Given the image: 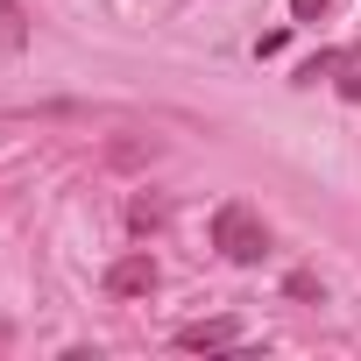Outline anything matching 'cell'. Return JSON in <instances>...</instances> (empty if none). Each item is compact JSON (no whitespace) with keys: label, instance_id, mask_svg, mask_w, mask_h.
I'll return each mask as SVG.
<instances>
[{"label":"cell","instance_id":"3957f363","mask_svg":"<svg viewBox=\"0 0 361 361\" xmlns=\"http://www.w3.org/2000/svg\"><path fill=\"white\" fill-rule=\"evenodd\" d=\"M106 290H114V298H149V290H156V255H149V248L121 255V262L106 269Z\"/></svg>","mask_w":361,"mask_h":361},{"label":"cell","instance_id":"5b68a950","mask_svg":"<svg viewBox=\"0 0 361 361\" xmlns=\"http://www.w3.org/2000/svg\"><path fill=\"white\" fill-rule=\"evenodd\" d=\"M29 43V15H22V0H0V50H22Z\"/></svg>","mask_w":361,"mask_h":361},{"label":"cell","instance_id":"8992f818","mask_svg":"<svg viewBox=\"0 0 361 361\" xmlns=\"http://www.w3.org/2000/svg\"><path fill=\"white\" fill-rule=\"evenodd\" d=\"M326 8H333V0H290V22H319Z\"/></svg>","mask_w":361,"mask_h":361},{"label":"cell","instance_id":"7a4b0ae2","mask_svg":"<svg viewBox=\"0 0 361 361\" xmlns=\"http://www.w3.org/2000/svg\"><path fill=\"white\" fill-rule=\"evenodd\" d=\"M319 78H326L340 99L361 106V43H347V50H319V57L298 64V85H319Z\"/></svg>","mask_w":361,"mask_h":361},{"label":"cell","instance_id":"277c9868","mask_svg":"<svg viewBox=\"0 0 361 361\" xmlns=\"http://www.w3.org/2000/svg\"><path fill=\"white\" fill-rule=\"evenodd\" d=\"M234 340H241V319H199V326H177V347H185V354L234 347Z\"/></svg>","mask_w":361,"mask_h":361},{"label":"cell","instance_id":"6da1fadb","mask_svg":"<svg viewBox=\"0 0 361 361\" xmlns=\"http://www.w3.org/2000/svg\"><path fill=\"white\" fill-rule=\"evenodd\" d=\"M213 248H220L227 262L255 269V262L269 255V227H262V213H255V206H241V199H227V206L213 213Z\"/></svg>","mask_w":361,"mask_h":361}]
</instances>
